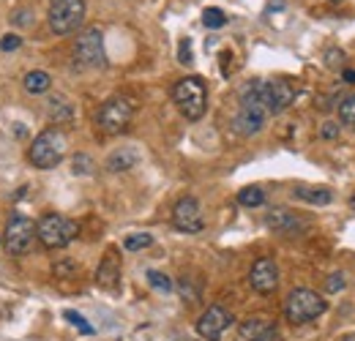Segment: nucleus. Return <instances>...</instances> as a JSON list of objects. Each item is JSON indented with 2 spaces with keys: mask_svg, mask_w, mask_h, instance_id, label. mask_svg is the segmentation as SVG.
Returning a JSON list of instances; mask_svg holds the SVG:
<instances>
[{
  "mask_svg": "<svg viewBox=\"0 0 355 341\" xmlns=\"http://www.w3.org/2000/svg\"><path fill=\"white\" fill-rule=\"evenodd\" d=\"M328 308V300L322 295H317L314 290H306V287H298L287 295V303H284V314L293 325H306L311 320H317L320 314H325Z\"/></svg>",
  "mask_w": 355,
  "mask_h": 341,
  "instance_id": "obj_4",
  "label": "nucleus"
},
{
  "mask_svg": "<svg viewBox=\"0 0 355 341\" xmlns=\"http://www.w3.org/2000/svg\"><path fill=\"white\" fill-rule=\"evenodd\" d=\"M139 164V150L137 148H121L115 153H110L107 159V170L110 172H126Z\"/></svg>",
  "mask_w": 355,
  "mask_h": 341,
  "instance_id": "obj_17",
  "label": "nucleus"
},
{
  "mask_svg": "<svg viewBox=\"0 0 355 341\" xmlns=\"http://www.w3.org/2000/svg\"><path fill=\"white\" fill-rule=\"evenodd\" d=\"M173 101L186 121H200L208 107V87L200 77H183L173 87Z\"/></svg>",
  "mask_w": 355,
  "mask_h": 341,
  "instance_id": "obj_2",
  "label": "nucleus"
},
{
  "mask_svg": "<svg viewBox=\"0 0 355 341\" xmlns=\"http://www.w3.org/2000/svg\"><path fill=\"white\" fill-rule=\"evenodd\" d=\"M85 22V0H49V28L58 36L80 30Z\"/></svg>",
  "mask_w": 355,
  "mask_h": 341,
  "instance_id": "obj_6",
  "label": "nucleus"
},
{
  "mask_svg": "<svg viewBox=\"0 0 355 341\" xmlns=\"http://www.w3.org/2000/svg\"><path fill=\"white\" fill-rule=\"evenodd\" d=\"M230 325H232V314H230L224 306H211V308H205V314L197 320V333L208 341H219Z\"/></svg>",
  "mask_w": 355,
  "mask_h": 341,
  "instance_id": "obj_11",
  "label": "nucleus"
},
{
  "mask_svg": "<svg viewBox=\"0 0 355 341\" xmlns=\"http://www.w3.org/2000/svg\"><path fill=\"white\" fill-rule=\"evenodd\" d=\"M173 227L178 232H186V235H197L205 229V218L200 211V202L194 197H180L173 208Z\"/></svg>",
  "mask_w": 355,
  "mask_h": 341,
  "instance_id": "obj_10",
  "label": "nucleus"
},
{
  "mask_svg": "<svg viewBox=\"0 0 355 341\" xmlns=\"http://www.w3.org/2000/svg\"><path fill=\"white\" fill-rule=\"evenodd\" d=\"M295 101V87L290 85V80H266V104L270 115L284 112L290 104Z\"/></svg>",
  "mask_w": 355,
  "mask_h": 341,
  "instance_id": "obj_13",
  "label": "nucleus"
},
{
  "mask_svg": "<svg viewBox=\"0 0 355 341\" xmlns=\"http://www.w3.org/2000/svg\"><path fill=\"white\" fill-rule=\"evenodd\" d=\"M134 118V104L129 98H123V96H112V98H107L104 104H101V110H98V115H96V123L98 128L107 134V137H118V134H123L129 123H132Z\"/></svg>",
  "mask_w": 355,
  "mask_h": 341,
  "instance_id": "obj_5",
  "label": "nucleus"
},
{
  "mask_svg": "<svg viewBox=\"0 0 355 341\" xmlns=\"http://www.w3.org/2000/svg\"><path fill=\"white\" fill-rule=\"evenodd\" d=\"M71 270H74L71 262H60V265H55V273H71Z\"/></svg>",
  "mask_w": 355,
  "mask_h": 341,
  "instance_id": "obj_32",
  "label": "nucleus"
},
{
  "mask_svg": "<svg viewBox=\"0 0 355 341\" xmlns=\"http://www.w3.org/2000/svg\"><path fill=\"white\" fill-rule=\"evenodd\" d=\"M202 25L211 28V30H219V28L227 25V14H224L222 8H205L202 11Z\"/></svg>",
  "mask_w": 355,
  "mask_h": 341,
  "instance_id": "obj_22",
  "label": "nucleus"
},
{
  "mask_svg": "<svg viewBox=\"0 0 355 341\" xmlns=\"http://www.w3.org/2000/svg\"><path fill=\"white\" fill-rule=\"evenodd\" d=\"M270 115L266 104V80H252L241 87V107L232 121V128L241 137H252L266 126V118Z\"/></svg>",
  "mask_w": 355,
  "mask_h": 341,
  "instance_id": "obj_1",
  "label": "nucleus"
},
{
  "mask_svg": "<svg viewBox=\"0 0 355 341\" xmlns=\"http://www.w3.org/2000/svg\"><path fill=\"white\" fill-rule=\"evenodd\" d=\"M320 137H325V139H336V137H339V123H322Z\"/></svg>",
  "mask_w": 355,
  "mask_h": 341,
  "instance_id": "obj_30",
  "label": "nucleus"
},
{
  "mask_svg": "<svg viewBox=\"0 0 355 341\" xmlns=\"http://www.w3.org/2000/svg\"><path fill=\"white\" fill-rule=\"evenodd\" d=\"M339 121L355 128V93L347 96V98H342V104H339Z\"/></svg>",
  "mask_w": 355,
  "mask_h": 341,
  "instance_id": "obj_23",
  "label": "nucleus"
},
{
  "mask_svg": "<svg viewBox=\"0 0 355 341\" xmlns=\"http://www.w3.org/2000/svg\"><path fill=\"white\" fill-rule=\"evenodd\" d=\"M153 243V235L150 232H132L126 241H123V249L126 252H142V249H148Z\"/></svg>",
  "mask_w": 355,
  "mask_h": 341,
  "instance_id": "obj_21",
  "label": "nucleus"
},
{
  "mask_svg": "<svg viewBox=\"0 0 355 341\" xmlns=\"http://www.w3.org/2000/svg\"><path fill=\"white\" fill-rule=\"evenodd\" d=\"M148 284L153 290H159V292H170L173 290V279L164 276V273H159V270H148Z\"/></svg>",
  "mask_w": 355,
  "mask_h": 341,
  "instance_id": "obj_24",
  "label": "nucleus"
},
{
  "mask_svg": "<svg viewBox=\"0 0 355 341\" xmlns=\"http://www.w3.org/2000/svg\"><path fill=\"white\" fill-rule=\"evenodd\" d=\"M238 202H241L243 208H260V205L266 202V191H263L260 186H246V189L238 191Z\"/></svg>",
  "mask_w": 355,
  "mask_h": 341,
  "instance_id": "obj_20",
  "label": "nucleus"
},
{
  "mask_svg": "<svg viewBox=\"0 0 355 341\" xmlns=\"http://www.w3.org/2000/svg\"><path fill=\"white\" fill-rule=\"evenodd\" d=\"M342 77H345V82H347V85H355V69H345V74H342Z\"/></svg>",
  "mask_w": 355,
  "mask_h": 341,
  "instance_id": "obj_34",
  "label": "nucleus"
},
{
  "mask_svg": "<svg viewBox=\"0 0 355 341\" xmlns=\"http://www.w3.org/2000/svg\"><path fill=\"white\" fill-rule=\"evenodd\" d=\"M63 317H66V320H69V322H71V325H74L80 333H85V336H90V333H93V325H90L83 314H77V311L66 308V311H63Z\"/></svg>",
  "mask_w": 355,
  "mask_h": 341,
  "instance_id": "obj_25",
  "label": "nucleus"
},
{
  "mask_svg": "<svg viewBox=\"0 0 355 341\" xmlns=\"http://www.w3.org/2000/svg\"><path fill=\"white\" fill-rule=\"evenodd\" d=\"M36 238L44 243L46 249H63L77 238V224L60 213H46L36 224Z\"/></svg>",
  "mask_w": 355,
  "mask_h": 341,
  "instance_id": "obj_7",
  "label": "nucleus"
},
{
  "mask_svg": "<svg viewBox=\"0 0 355 341\" xmlns=\"http://www.w3.org/2000/svg\"><path fill=\"white\" fill-rule=\"evenodd\" d=\"M282 8H284V0H273L266 11H268V14H273V11H282Z\"/></svg>",
  "mask_w": 355,
  "mask_h": 341,
  "instance_id": "obj_33",
  "label": "nucleus"
},
{
  "mask_svg": "<svg viewBox=\"0 0 355 341\" xmlns=\"http://www.w3.org/2000/svg\"><path fill=\"white\" fill-rule=\"evenodd\" d=\"M36 241V224L28 216H14L6 227V246L11 254H28Z\"/></svg>",
  "mask_w": 355,
  "mask_h": 341,
  "instance_id": "obj_9",
  "label": "nucleus"
},
{
  "mask_svg": "<svg viewBox=\"0 0 355 341\" xmlns=\"http://www.w3.org/2000/svg\"><path fill=\"white\" fill-rule=\"evenodd\" d=\"M74 60L77 66L83 69H101L107 63V55H104V33L98 28H88L83 30V36L77 39L74 46Z\"/></svg>",
  "mask_w": 355,
  "mask_h": 341,
  "instance_id": "obj_8",
  "label": "nucleus"
},
{
  "mask_svg": "<svg viewBox=\"0 0 355 341\" xmlns=\"http://www.w3.org/2000/svg\"><path fill=\"white\" fill-rule=\"evenodd\" d=\"M342 58H345L342 49H336V46L328 49V52H325V63H328V69H339V66H342Z\"/></svg>",
  "mask_w": 355,
  "mask_h": 341,
  "instance_id": "obj_27",
  "label": "nucleus"
},
{
  "mask_svg": "<svg viewBox=\"0 0 355 341\" xmlns=\"http://www.w3.org/2000/svg\"><path fill=\"white\" fill-rule=\"evenodd\" d=\"M350 208H353V211H355V194H353V197H350Z\"/></svg>",
  "mask_w": 355,
  "mask_h": 341,
  "instance_id": "obj_35",
  "label": "nucleus"
},
{
  "mask_svg": "<svg viewBox=\"0 0 355 341\" xmlns=\"http://www.w3.org/2000/svg\"><path fill=\"white\" fill-rule=\"evenodd\" d=\"M74 172H77V175H90V172H93V159L80 153V156L74 159Z\"/></svg>",
  "mask_w": 355,
  "mask_h": 341,
  "instance_id": "obj_26",
  "label": "nucleus"
},
{
  "mask_svg": "<svg viewBox=\"0 0 355 341\" xmlns=\"http://www.w3.org/2000/svg\"><path fill=\"white\" fill-rule=\"evenodd\" d=\"M293 197H295V200H304V202H309V205H328V202L334 200V191L325 189V186H298V189L293 191Z\"/></svg>",
  "mask_w": 355,
  "mask_h": 341,
  "instance_id": "obj_18",
  "label": "nucleus"
},
{
  "mask_svg": "<svg viewBox=\"0 0 355 341\" xmlns=\"http://www.w3.org/2000/svg\"><path fill=\"white\" fill-rule=\"evenodd\" d=\"M63 156H66V137H63L58 128L42 131V134L33 139L31 150H28L31 164L39 167V170H52V167H58V164L63 161Z\"/></svg>",
  "mask_w": 355,
  "mask_h": 341,
  "instance_id": "obj_3",
  "label": "nucleus"
},
{
  "mask_svg": "<svg viewBox=\"0 0 355 341\" xmlns=\"http://www.w3.org/2000/svg\"><path fill=\"white\" fill-rule=\"evenodd\" d=\"M118 279H121V259H118L115 249H110L104 254V259H101L98 270H96V284L104 287V290H115L118 287Z\"/></svg>",
  "mask_w": 355,
  "mask_h": 341,
  "instance_id": "obj_15",
  "label": "nucleus"
},
{
  "mask_svg": "<svg viewBox=\"0 0 355 341\" xmlns=\"http://www.w3.org/2000/svg\"><path fill=\"white\" fill-rule=\"evenodd\" d=\"M249 284H252V290L260 292V295H268V292H273V290L279 287V268H276V262H273L270 256H260V259L252 265V270H249Z\"/></svg>",
  "mask_w": 355,
  "mask_h": 341,
  "instance_id": "obj_12",
  "label": "nucleus"
},
{
  "mask_svg": "<svg viewBox=\"0 0 355 341\" xmlns=\"http://www.w3.org/2000/svg\"><path fill=\"white\" fill-rule=\"evenodd\" d=\"M22 85H25L28 93H44L52 85V77L46 71H28L25 80H22Z\"/></svg>",
  "mask_w": 355,
  "mask_h": 341,
  "instance_id": "obj_19",
  "label": "nucleus"
},
{
  "mask_svg": "<svg viewBox=\"0 0 355 341\" xmlns=\"http://www.w3.org/2000/svg\"><path fill=\"white\" fill-rule=\"evenodd\" d=\"M19 44H22L19 36L8 33V36H3V39H0V49H3V52H8V49H19Z\"/></svg>",
  "mask_w": 355,
  "mask_h": 341,
  "instance_id": "obj_29",
  "label": "nucleus"
},
{
  "mask_svg": "<svg viewBox=\"0 0 355 341\" xmlns=\"http://www.w3.org/2000/svg\"><path fill=\"white\" fill-rule=\"evenodd\" d=\"M342 287H345V273H331L325 290H328V292H339Z\"/></svg>",
  "mask_w": 355,
  "mask_h": 341,
  "instance_id": "obj_28",
  "label": "nucleus"
},
{
  "mask_svg": "<svg viewBox=\"0 0 355 341\" xmlns=\"http://www.w3.org/2000/svg\"><path fill=\"white\" fill-rule=\"evenodd\" d=\"M243 341H273L276 339V328L268 317H249L241 328H238Z\"/></svg>",
  "mask_w": 355,
  "mask_h": 341,
  "instance_id": "obj_14",
  "label": "nucleus"
},
{
  "mask_svg": "<svg viewBox=\"0 0 355 341\" xmlns=\"http://www.w3.org/2000/svg\"><path fill=\"white\" fill-rule=\"evenodd\" d=\"M331 3H342V0H331Z\"/></svg>",
  "mask_w": 355,
  "mask_h": 341,
  "instance_id": "obj_36",
  "label": "nucleus"
},
{
  "mask_svg": "<svg viewBox=\"0 0 355 341\" xmlns=\"http://www.w3.org/2000/svg\"><path fill=\"white\" fill-rule=\"evenodd\" d=\"M266 224L273 232H279V235H295V232H301V227H304V221L295 213H290L287 208H273V211L266 216Z\"/></svg>",
  "mask_w": 355,
  "mask_h": 341,
  "instance_id": "obj_16",
  "label": "nucleus"
},
{
  "mask_svg": "<svg viewBox=\"0 0 355 341\" xmlns=\"http://www.w3.org/2000/svg\"><path fill=\"white\" fill-rule=\"evenodd\" d=\"M178 55H180V58H178L180 63H191V44H189V39H183V42H180Z\"/></svg>",
  "mask_w": 355,
  "mask_h": 341,
  "instance_id": "obj_31",
  "label": "nucleus"
}]
</instances>
